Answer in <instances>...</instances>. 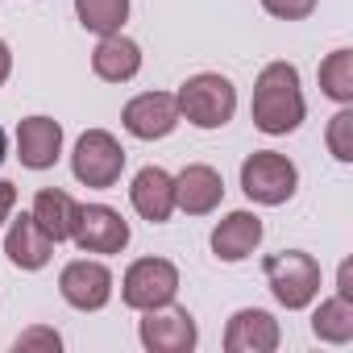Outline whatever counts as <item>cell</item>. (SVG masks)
Wrapping results in <instances>:
<instances>
[{
    "label": "cell",
    "mask_w": 353,
    "mask_h": 353,
    "mask_svg": "<svg viewBox=\"0 0 353 353\" xmlns=\"http://www.w3.org/2000/svg\"><path fill=\"white\" fill-rule=\"evenodd\" d=\"M266 270V283H270V295L287 307V312H299L307 307L316 295H320V262L303 250H283V254H270L262 262Z\"/></svg>",
    "instance_id": "3"
},
{
    "label": "cell",
    "mask_w": 353,
    "mask_h": 353,
    "mask_svg": "<svg viewBox=\"0 0 353 353\" xmlns=\"http://www.w3.org/2000/svg\"><path fill=\"white\" fill-rule=\"evenodd\" d=\"M262 9L279 21H303L316 13V0H262Z\"/></svg>",
    "instance_id": "23"
},
{
    "label": "cell",
    "mask_w": 353,
    "mask_h": 353,
    "mask_svg": "<svg viewBox=\"0 0 353 353\" xmlns=\"http://www.w3.org/2000/svg\"><path fill=\"white\" fill-rule=\"evenodd\" d=\"M283 341L279 320L262 307H241L225 324V349L229 353H274Z\"/></svg>",
    "instance_id": "12"
},
{
    "label": "cell",
    "mask_w": 353,
    "mask_h": 353,
    "mask_svg": "<svg viewBox=\"0 0 353 353\" xmlns=\"http://www.w3.org/2000/svg\"><path fill=\"white\" fill-rule=\"evenodd\" d=\"M59 295L75 307V312H100L112 299V270L104 262L92 258H75L63 266L59 274Z\"/></svg>",
    "instance_id": "8"
},
{
    "label": "cell",
    "mask_w": 353,
    "mask_h": 353,
    "mask_svg": "<svg viewBox=\"0 0 353 353\" xmlns=\"http://www.w3.org/2000/svg\"><path fill=\"white\" fill-rule=\"evenodd\" d=\"M258 245H262V221H258V212H245V208L229 212L212 229V254L221 262H245Z\"/></svg>",
    "instance_id": "16"
},
{
    "label": "cell",
    "mask_w": 353,
    "mask_h": 353,
    "mask_svg": "<svg viewBox=\"0 0 353 353\" xmlns=\"http://www.w3.org/2000/svg\"><path fill=\"white\" fill-rule=\"evenodd\" d=\"M92 71L104 83H129L141 71V46L125 34H104L100 46L92 50Z\"/></svg>",
    "instance_id": "17"
},
{
    "label": "cell",
    "mask_w": 353,
    "mask_h": 353,
    "mask_svg": "<svg viewBox=\"0 0 353 353\" xmlns=\"http://www.w3.org/2000/svg\"><path fill=\"white\" fill-rule=\"evenodd\" d=\"M299 188V170L287 154L279 150H254L245 162H241V192L254 200V204H266V208H279L295 196Z\"/></svg>",
    "instance_id": "4"
},
{
    "label": "cell",
    "mask_w": 353,
    "mask_h": 353,
    "mask_svg": "<svg viewBox=\"0 0 353 353\" xmlns=\"http://www.w3.org/2000/svg\"><path fill=\"white\" fill-rule=\"evenodd\" d=\"M63 154V125L54 117H26L17 125V158L30 170H50Z\"/></svg>",
    "instance_id": "14"
},
{
    "label": "cell",
    "mask_w": 353,
    "mask_h": 353,
    "mask_svg": "<svg viewBox=\"0 0 353 353\" xmlns=\"http://www.w3.org/2000/svg\"><path fill=\"white\" fill-rule=\"evenodd\" d=\"M349 274H353V266L341 262V270H336V295H345V299H353V287H349L353 279H349Z\"/></svg>",
    "instance_id": "26"
},
{
    "label": "cell",
    "mask_w": 353,
    "mask_h": 353,
    "mask_svg": "<svg viewBox=\"0 0 353 353\" xmlns=\"http://www.w3.org/2000/svg\"><path fill=\"white\" fill-rule=\"evenodd\" d=\"M75 17L83 30L92 34H121V26L129 21V0H75Z\"/></svg>",
    "instance_id": "20"
},
{
    "label": "cell",
    "mask_w": 353,
    "mask_h": 353,
    "mask_svg": "<svg viewBox=\"0 0 353 353\" xmlns=\"http://www.w3.org/2000/svg\"><path fill=\"white\" fill-rule=\"evenodd\" d=\"M71 170L83 188H117L121 170H125V150L121 141L108 133V129H88L79 141H75V154H71Z\"/></svg>",
    "instance_id": "5"
},
{
    "label": "cell",
    "mask_w": 353,
    "mask_h": 353,
    "mask_svg": "<svg viewBox=\"0 0 353 353\" xmlns=\"http://www.w3.org/2000/svg\"><path fill=\"white\" fill-rule=\"evenodd\" d=\"M179 291V270L166 258H137L125 279H121V299L133 307V312H154V307H166Z\"/></svg>",
    "instance_id": "6"
},
{
    "label": "cell",
    "mask_w": 353,
    "mask_h": 353,
    "mask_svg": "<svg viewBox=\"0 0 353 353\" xmlns=\"http://www.w3.org/2000/svg\"><path fill=\"white\" fill-rule=\"evenodd\" d=\"M5 154H9V133L0 129V162H5Z\"/></svg>",
    "instance_id": "28"
},
{
    "label": "cell",
    "mask_w": 353,
    "mask_h": 353,
    "mask_svg": "<svg viewBox=\"0 0 353 353\" xmlns=\"http://www.w3.org/2000/svg\"><path fill=\"white\" fill-rule=\"evenodd\" d=\"M320 92L336 104H353V50H332L320 63Z\"/></svg>",
    "instance_id": "21"
},
{
    "label": "cell",
    "mask_w": 353,
    "mask_h": 353,
    "mask_svg": "<svg viewBox=\"0 0 353 353\" xmlns=\"http://www.w3.org/2000/svg\"><path fill=\"white\" fill-rule=\"evenodd\" d=\"M324 141H328V154L336 162H353V108L349 104H341V112L328 121Z\"/></svg>",
    "instance_id": "22"
},
{
    "label": "cell",
    "mask_w": 353,
    "mask_h": 353,
    "mask_svg": "<svg viewBox=\"0 0 353 353\" xmlns=\"http://www.w3.org/2000/svg\"><path fill=\"white\" fill-rule=\"evenodd\" d=\"M303 112H307V104H303L299 71L291 63H266L254 83V100H250L254 125L270 137H283L303 125Z\"/></svg>",
    "instance_id": "1"
},
{
    "label": "cell",
    "mask_w": 353,
    "mask_h": 353,
    "mask_svg": "<svg viewBox=\"0 0 353 353\" xmlns=\"http://www.w3.org/2000/svg\"><path fill=\"white\" fill-rule=\"evenodd\" d=\"M141 345L150 353H192L196 341H200V328L192 320L188 307H154V312H141Z\"/></svg>",
    "instance_id": "7"
},
{
    "label": "cell",
    "mask_w": 353,
    "mask_h": 353,
    "mask_svg": "<svg viewBox=\"0 0 353 353\" xmlns=\"http://www.w3.org/2000/svg\"><path fill=\"white\" fill-rule=\"evenodd\" d=\"M21 349H50V353H59V349H63V336H59L54 328H30V332L17 336V353H21Z\"/></svg>",
    "instance_id": "24"
},
{
    "label": "cell",
    "mask_w": 353,
    "mask_h": 353,
    "mask_svg": "<svg viewBox=\"0 0 353 353\" xmlns=\"http://www.w3.org/2000/svg\"><path fill=\"white\" fill-rule=\"evenodd\" d=\"M312 332H316V341H324V345H345V341H353V299H345V295L324 299V303L312 312Z\"/></svg>",
    "instance_id": "19"
},
{
    "label": "cell",
    "mask_w": 353,
    "mask_h": 353,
    "mask_svg": "<svg viewBox=\"0 0 353 353\" xmlns=\"http://www.w3.org/2000/svg\"><path fill=\"white\" fill-rule=\"evenodd\" d=\"M121 125H125V133H133L137 141L170 137L174 125H179V104H174L170 92H141V96H133V100L125 104Z\"/></svg>",
    "instance_id": "10"
},
{
    "label": "cell",
    "mask_w": 353,
    "mask_h": 353,
    "mask_svg": "<svg viewBox=\"0 0 353 353\" xmlns=\"http://www.w3.org/2000/svg\"><path fill=\"white\" fill-rule=\"evenodd\" d=\"M225 200V179L221 170L208 162H192L174 174V208H183L188 216H208Z\"/></svg>",
    "instance_id": "11"
},
{
    "label": "cell",
    "mask_w": 353,
    "mask_h": 353,
    "mask_svg": "<svg viewBox=\"0 0 353 353\" xmlns=\"http://www.w3.org/2000/svg\"><path fill=\"white\" fill-rule=\"evenodd\" d=\"M13 204H17V188L13 183H0V225L13 216Z\"/></svg>",
    "instance_id": "25"
},
{
    "label": "cell",
    "mask_w": 353,
    "mask_h": 353,
    "mask_svg": "<svg viewBox=\"0 0 353 353\" xmlns=\"http://www.w3.org/2000/svg\"><path fill=\"white\" fill-rule=\"evenodd\" d=\"M71 241L83 254H121L129 245V221L108 204H88V208H79Z\"/></svg>",
    "instance_id": "9"
},
{
    "label": "cell",
    "mask_w": 353,
    "mask_h": 353,
    "mask_svg": "<svg viewBox=\"0 0 353 353\" xmlns=\"http://www.w3.org/2000/svg\"><path fill=\"white\" fill-rule=\"evenodd\" d=\"M5 254L17 270H42L54 258V241L38 229V221L30 212L9 216V233H5Z\"/></svg>",
    "instance_id": "15"
},
{
    "label": "cell",
    "mask_w": 353,
    "mask_h": 353,
    "mask_svg": "<svg viewBox=\"0 0 353 353\" xmlns=\"http://www.w3.org/2000/svg\"><path fill=\"white\" fill-rule=\"evenodd\" d=\"M174 104H179V121L196 129H221L237 112V88L216 71H200L174 92Z\"/></svg>",
    "instance_id": "2"
},
{
    "label": "cell",
    "mask_w": 353,
    "mask_h": 353,
    "mask_svg": "<svg viewBox=\"0 0 353 353\" xmlns=\"http://www.w3.org/2000/svg\"><path fill=\"white\" fill-rule=\"evenodd\" d=\"M129 200H133L141 221L166 225L174 212V174H166L162 166H141L129 183Z\"/></svg>",
    "instance_id": "13"
},
{
    "label": "cell",
    "mask_w": 353,
    "mask_h": 353,
    "mask_svg": "<svg viewBox=\"0 0 353 353\" xmlns=\"http://www.w3.org/2000/svg\"><path fill=\"white\" fill-rule=\"evenodd\" d=\"M13 75V54H9V46L0 42V88H5V79Z\"/></svg>",
    "instance_id": "27"
},
{
    "label": "cell",
    "mask_w": 353,
    "mask_h": 353,
    "mask_svg": "<svg viewBox=\"0 0 353 353\" xmlns=\"http://www.w3.org/2000/svg\"><path fill=\"white\" fill-rule=\"evenodd\" d=\"M79 208H83V204H75V196H67V192H59V188H42V192L34 196L30 216H34L38 229L59 245V241H71L75 221H79Z\"/></svg>",
    "instance_id": "18"
}]
</instances>
